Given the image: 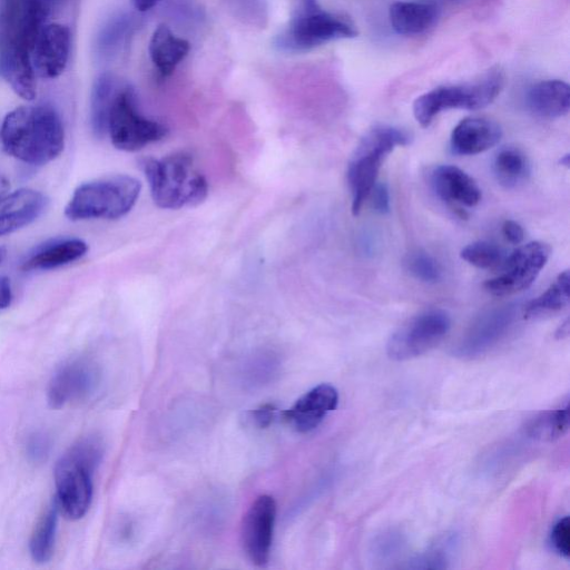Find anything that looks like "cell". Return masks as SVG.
Wrapping results in <instances>:
<instances>
[{
  "label": "cell",
  "instance_id": "obj_1",
  "mask_svg": "<svg viewBox=\"0 0 570 570\" xmlns=\"http://www.w3.org/2000/svg\"><path fill=\"white\" fill-rule=\"evenodd\" d=\"M3 149L32 166L56 159L65 147V129L50 106H21L10 111L0 128Z\"/></svg>",
  "mask_w": 570,
  "mask_h": 570
},
{
  "label": "cell",
  "instance_id": "obj_2",
  "mask_svg": "<svg viewBox=\"0 0 570 570\" xmlns=\"http://www.w3.org/2000/svg\"><path fill=\"white\" fill-rule=\"evenodd\" d=\"M141 167L149 183L154 203L165 209L200 204L208 194V183L186 153L163 158H145Z\"/></svg>",
  "mask_w": 570,
  "mask_h": 570
},
{
  "label": "cell",
  "instance_id": "obj_3",
  "mask_svg": "<svg viewBox=\"0 0 570 570\" xmlns=\"http://www.w3.org/2000/svg\"><path fill=\"white\" fill-rule=\"evenodd\" d=\"M104 454L102 442L87 436L72 444L55 466L56 501L70 520L81 519L92 500V474Z\"/></svg>",
  "mask_w": 570,
  "mask_h": 570
},
{
  "label": "cell",
  "instance_id": "obj_4",
  "mask_svg": "<svg viewBox=\"0 0 570 570\" xmlns=\"http://www.w3.org/2000/svg\"><path fill=\"white\" fill-rule=\"evenodd\" d=\"M141 184L128 175H114L78 186L65 208L71 220L117 219L135 206Z\"/></svg>",
  "mask_w": 570,
  "mask_h": 570
},
{
  "label": "cell",
  "instance_id": "obj_5",
  "mask_svg": "<svg viewBox=\"0 0 570 570\" xmlns=\"http://www.w3.org/2000/svg\"><path fill=\"white\" fill-rule=\"evenodd\" d=\"M411 136L402 128L376 125L361 139L348 163L347 181L352 195L351 210L354 216L361 208L376 183L382 163L399 146H406Z\"/></svg>",
  "mask_w": 570,
  "mask_h": 570
},
{
  "label": "cell",
  "instance_id": "obj_6",
  "mask_svg": "<svg viewBox=\"0 0 570 570\" xmlns=\"http://www.w3.org/2000/svg\"><path fill=\"white\" fill-rule=\"evenodd\" d=\"M356 36L357 30L352 22L324 10L317 0H296L292 19L276 36L274 45L282 51L299 52Z\"/></svg>",
  "mask_w": 570,
  "mask_h": 570
},
{
  "label": "cell",
  "instance_id": "obj_7",
  "mask_svg": "<svg viewBox=\"0 0 570 570\" xmlns=\"http://www.w3.org/2000/svg\"><path fill=\"white\" fill-rule=\"evenodd\" d=\"M503 85V71L495 67L473 82L436 87L414 100V118L422 127H428L444 110L484 108L499 96Z\"/></svg>",
  "mask_w": 570,
  "mask_h": 570
},
{
  "label": "cell",
  "instance_id": "obj_8",
  "mask_svg": "<svg viewBox=\"0 0 570 570\" xmlns=\"http://www.w3.org/2000/svg\"><path fill=\"white\" fill-rule=\"evenodd\" d=\"M167 131L166 126L139 112L134 90L124 85L108 116L106 135L111 144L124 151H137L163 139Z\"/></svg>",
  "mask_w": 570,
  "mask_h": 570
},
{
  "label": "cell",
  "instance_id": "obj_9",
  "mask_svg": "<svg viewBox=\"0 0 570 570\" xmlns=\"http://www.w3.org/2000/svg\"><path fill=\"white\" fill-rule=\"evenodd\" d=\"M451 317L446 311L430 308L423 311L403 325L389 338L386 353L394 361H406L435 347L449 333Z\"/></svg>",
  "mask_w": 570,
  "mask_h": 570
},
{
  "label": "cell",
  "instance_id": "obj_10",
  "mask_svg": "<svg viewBox=\"0 0 570 570\" xmlns=\"http://www.w3.org/2000/svg\"><path fill=\"white\" fill-rule=\"evenodd\" d=\"M51 0L0 1V51L23 49L31 52L32 45L45 26Z\"/></svg>",
  "mask_w": 570,
  "mask_h": 570
},
{
  "label": "cell",
  "instance_id": "obj_11",
  "mask_svg": "<svg viewBox=\"0 0 570 570\" xmlns=\"http://www.w3.org/2000/svg\"><path fill=\"white\" fill-rule=\"evenodd\" d=\"M551 248L543 242L518 247L504 263L503 273L488 279L483 287L494 296H507L528 288L546 266Z\"/></svg>",
  "mask_w": 570,
  "mask_h": 570
},
{
  "label": "cell",
  "instance_id": "obj_12",
  "mask_svg": "<svg viewBox=\"0 0 570 570\" xmlns=\"http://www.w3.org/2000/svg\"><path fill=\"white\" fill-rule=\"evenodd\" d=\"M517 315L515 304L500 305L482 312L453 346V355L475 358L488 353L508 334Z\"/></svg>",
  "mask_w": 570,
  "mask_h": 570
},
{
  "label": "cell",
  "instance_id": "obj_13",
  "mask_svg": "<svg viewBox=\"0 0 570 570\" xmlns=\"http://www.w3.org/2000/svg\"><path fill=\"white\" fill-rule=\"evenodd\" d=\"M99 383L100 372L96 363L87 358L69 360L55 372L49 382L48 403L52 409H61L82 401L96 392Z\"/></svg>",
  "mask_w": 570,
  "mask_h": 570
},
{
  "label": "cell",
  "instance_id": "obj_14",
  "mask_svg": "<svg viewBox=\"0 0 570 570\" xmlns=\"http://www.w3.org/2000/svg\"><path fill=\"white\" fill-rule=\"evenodd\" d=\"M275 517V500L267 494L257 497L244 515L242 544L247 558L255 566L264 567L268 562Z\"/></svg>",
  "mask_w": 570,
  "mask_h": 570
},
{
  "label": "cell",
  "instance_id": "obj_15",
  "mask_svg": "<svg viewBox=\"0 0 570 570\" xmlns=\"http://www.w3.org/2000/svg\"><path fill=\"white\" fill-rule=\"evenodd\" d=\"M69 51V29L59 23L45 24L30 52L36 75L46 79L61 75L67 66Z\"/></svg>",
  "mask_w": 570,
  "mask_h": 570
},
{
  "label": "cell",
  "instance_id": "obj_16",
  "mask_svg": "<svg viewBox=\"0 0 570 570\" xmlns=\"http://www.w3.org/2000/svg\"><path fill=\"white\" fill-rule=\"evenodd\" d=\"M337 403V390L331 384L322 383L302 395L289 409L281 412V416L296 431L306 433L317 428L336 409Z\"/></svg>",
  "mask_w": 570,
  "mask_h": 570
},
{
  "label": "cell",
  "instance_id": "obj_17",
  "mask_svg": "<svg viewBox=\"0 0 570 570\" xmlns=\"http://www.w3.org/2000/svg\"><path fill=\"white\" fill-rule=\"evenodd\" d=\"M47 205V197L30 188L0 195V236L28 226L42 215Z\"/></svg>",
  "mask_w": 570,
  "mask_h": 570
},
{
  "label": "cell",
  "instance_id": "obj_18",
  "mask_svg": "<svg viewBox=\"0 0 570 570\" xmlns=\"http://www.w3.org/2000/svg\"><path fill=\"white\" fill-rule=\"evenodd\" d=\"M430 185L439 198L448 204L473 207L481 199L475 180L453 165H439L429 175Z\"/></svg>",
  "mask_w": 570,
  "mask_h": 570
},
{
  "label": "cell",
  "instance_id": "obj_19",
  "mask_svg": "<svg viewBox=\"0 0 570 570\" xmlns=\"http://www.w3.org/2000/svg\"><path fill=\"white\" fill-rule=\"evenodd\" d=\"M501 136V127L494 120L483 117H469L462 119L453 128L450 148L455 155H476L495 146Z\"/></svg>",
  "mask_w": 570,
  "mask_h": 570
},
{
  "label": "cell",
  "instance_id": "obj_20",
  "mask_svg": "<svg viewBox=\"0 0 570 570\" xmlns=\"http://www.w3.org/2000/svg\"><path fill=\"white\" fill-rule=\"evenodd\" d=\"M88 250L77 237H56L36 246L22 261L23 271H49L80 259Z\"/></svg>",
  "mask_w": 570,
  "mask_h": 570
},
{
  "label": "cell",
  "instance_id": "obj_21",
  "mask_svg": "<svg viewBox=\"0 0 570 570\" xmlns=\"http://www.w3.org/2000/svg\"><path fill=\"white\" fill-rule=\"evenodd\" d=\"M525 104L532 114L541 118L562 117L570 108V87L559 79L539 81L528 89Z\"/></svg>",
  "mask_w": 570,
  "mask_h": 570
},
{
  "label": "cell",
  "instance_id": "obj_22",
  "mask_svg": "<svg viewBox=\"0 0 570 570\" xmlns=\"http://www.w3.org/2000/svg\"><path fill=\"white\" fill-rule=\"evenodd\" d=\"M0 73L21 98L32 100L36 97L37 75L30 51L14 48L1 50Z\"/></svg>",
  "mask_w": 570,
  "mask_h": 570
},
{
  "label": "cell",
  "instance_id": "obj_23",
  "mask_svg": "<svg viewBox=\"0 0 570 570\" xmlns=\"http://www.w3.org/2000/svg\"><path fill=\"white\" fill-rule=\"evenodd\" d=\"M438 17L432 3L397 1L389 9L390 23L399 35L413 36L426 31Z\"/></svg>",
  "mask_w": 570,
  "mask_h": 570
},
{
  "label": "cell",
  "instance_id": "obj_24",
  "mask_svg": "<svg viewBox=\"0 0 570 570\" xmlns=\"http://www.w3.org/2000/svg\"><path fill=\"white\" fill-rule=\"evenodd\" d=\"M189 49V42L173 33L166 24H159L155 29L149 42L150 59L164 77L175 70Z\"/></svg>",
  "mask_w": 570,
  "mask_h": 570
},
{
  "label": "cell",
  "instance_id": "obj_25",
  "mask_svg": "<svg viewBox=\"0 0 570 570\" xmlns=\"http://www.w3.org/2000/svg\"><path fill=\"white\" fill-rule=\"evenodd\" d=\"M122 86L114 75L108 72L101 73L94 82L90 97V124L94 134L99 138L107 134L109 111Z\"/></svg>",
  "mask_w": 570,
  "mask_h": 570
},
{
  "label": "cell",
  "instance_id": "obj_26",
  "mask_svg": "<svg viewBox=\"0 0 570 570\" xmlns=\"http://www.w3.org/2000/svg\"><path fill=\"white\" fill-rule=\"evenodd\" d=\"M138 26V20L130 13H119L110 18L97 36V52L105 59L115 58L128 43Z\"/></svg>",
  "mask_w": 570,
  "mask_h": 570
},
{
  "label": "cell",
  "instance_id": "obj_27",
  "mask_svg": "<svg viewBox=\"0 0 570 570\" xmlns=\"http://www.w3.org/2000/svg\"><path fill=\"white\" fill-rule=\"evenodd\" d=\"M493 173L498 183L505 188H515L523 184L531 173V166L524 153L512 146L501 148L493 159Z\"/></svg>",
  "mask_w": 570,
  "mask_h": 570
},
{
  "label": "cell",
  "instance_id": "obj_28",
  "mask_svg": "<svg viewBox=\"0 0 570 570\" xmlns=\"http://www.w3.org/2000/svg\"><path fill=\"white\" fill-rule=\"evenodd\" d=\"M59 507L55 500L39 518L29 541V552L36 563L48 562L55 549Z\"/></svg>",
  "mask_w": 570,
  "mask_h": 570
},
{
  "label": "cell",
  "instance_id": "obj_29",
  "mask_svg": "<svg viewBox=\"0 0 570 570\" xmlns=\"http://www.w3.org/2000/svg\"><path fill=\"white\" fill-rule=\"evenodd\" d=\"M570 273L564 271L539 296L524 306V317L531 318L558 312L569 303Z\"/></svg>",
  "mask_w": 570,
  "mask_h": 570
},
{
  "label": "cell",
  "instance_id": "obj_30",
  "mask_svg": "<svg viewBox=\"0 0 570 570\" xmlns=\"http://www.w3.org/2000/svg\"><path fill=\"white\" fill-rule=\"evenodd\" d=\"M569 430V406L549 410L532 417L525 425L529 438L540 442H552Z\"/></svg>",
  "mask_w": 570,
  "mask_h": 570
},
{
  "label": "cell",
  "instance_id": "obj_31",
  "mask_svg": "<svg viewBox=\"0 0 570 570\" xmlns=\"http://www.w3.org/2000/svg\"><path fill=\"white\" fill-rule=\"evenodd\" d=\"M404 266L410 275L423 283L434 284L442 277V269L438 261L421 249L409 253L404 258Z\"/></svg>",
  "mask_w": 570,
  "mask_h": 570
},
{
  "label": "cell",
  "instance_id": "obj_32",
  "mask_svg": "<svg viewBox=\"0 0 570 570\" xmlns=\"http://www.w3.org/2000/svg\"><path fill=\"white\" fill-rule=\"evenodd\" d=\"M460 256L478 268H491L500 263L502 253L491 242L476 240L462 248Z\"/></svg>",
  "mask_w": 570,
  "mask_h": 570
},
{
  "label": "cell",
  "instance_id": "obj_33",
  "mask_svg": "<svg viewBox=\"0 0 570 570\" xmlns=\"http://www.w3.org/2000/svg\"><path fill=\"white\" fill-rule=\"evenodd\" d=\"M232 13L244 23L264 27L267 21L265 0H224Z\"/></svg>",
  "mask_w": 570,
  "mask_h": 570
},
{
  "label": "cell",
  "instance_id": "obj_34",
  "mask_svg": "<svg viewBox=\"0 0 570 570\" xmlns=\"http://www.w3.org/2000/svg\"><path fill=\"white\" fill-rule=\"evenodd\" d=\"M453 540L445 539L432 546L426 552L417 557L411 566L421 569H442L448 567L453 550Z\"/></svg>",
  "mask_w": 570,
  "mask_h": 570
},
{
  "label": "cell",
  "instance_id": "obj_35",
  "mask_svg": "<svg viewBox=\"0 0 570 570\" xmlns=\"http://www.w3.org/2000/svg\"><path fill=\"white\" fill-rule=\"evenodd\" d=\"M51 449L50 438L43 432L31 433L26 442V454L33 463L47 460Z\"/></svg>",
  "mask_w": 570,
  "mask_h": 570
},
{
  "label": "cell",
  "instance_id": "obj_36",
  "mask_svg": "<svg viewBox=\"0 0 570 570\" xmlns=\"http://www.w3.org/2000/svg\"><path fill=\"white\" fill-rule=\"evenodd\" d=\"M551 544L564 559L570 556V522L568 517L558 520L551 530Z\"/></svg>",
  "mask_w": 570,
  "mask_h": 570
},
{
  "label": "cell",
  "instance_id": "obj_37",
  "mask_svg": "<svg viewBox=\"0 0 570 570\" xmlns=\"http://www.w3.org/2000/svg\"><path fill=\"white\" fill-rule=\"evenodd\" d=\"M368 197H371V206L377 214L385 215L390 212V191L385 183L376 181Z\"/></svg>",
  "mask_w": 570,
  "mask_h": 570
},
{
  "label": "cell",
  "instance_id": "obj_38",
  "mask_svg": "<svg viewBox=\"0 0 570 570\" xmlns=\"http://www.w3.org/2000/svg\"><path fill=\"white\" fill-rule=\"evenodd\" d=\"M269 355L267 356H259V358L257 360H254L249 363V368H248V376L250 377V382H254V381H259L262 382V380L265 377V376H269V374L273 372L274 370V361L273 358L268 357Z\"/></svg>",
  "mask_w": 570,
  "mask_h": 570
},
{
  "label": "cell",
  "instance_id": "obj_39",
  "mask_svg": "<svg viewBox=\"0 0 570 570\" xmlns=\"http://www.w3.org/2000/svg\"><path fill=\"white\" fill-rule=\"evenodd\" d=\"M277 409L272 404L262 405L250 413L253 423L261 429L269 426L277 417Z\"/></svg>",
  "mask_w": 570,
  "mask_h": 570
},
{
  "label": "cell",
  "instance_id": "obj_40",
  "mask_svg": "<svg viewBox=\"0 0 570 570\" xmlns=\"http://www.w3.org/2000/svg\"><path fill=\"white\" fill-rule=\"evenodd\" d=\"M502 234L508 242L519 245L524 238V230L522 226L511 219L504 220L502 225Z\"/></svg>",
  "mask_w": 570,
  "mask_h": 570
},
{
  "label": "cell",
  "instance_id": "obj_41",
  "mask_svg": "<svg viewBox=\"0 0 570 570\" xmlns=\"http://www.w3.org/2000/svg\"><path fill=\"white\" fill-rule=\"evenodd\" d=\"M401 542L400 538H395V535H390L382 538L379 542V552L383 557L394 554L399 543Z\"/></svg>",
  "mask_w": 570,
  "mask_h": 570
},
{
  "label": "cell",
  "instance_id": "obj_42",
  "mask_svg": "<svg viewBox=\"0 0 570 570\" xmlns=\"http://www.w3.org/2000/svg\"><path fill=\"white\" fill-rule=\"evenodd\" d=\"M12 301V291L7 277L0 276V311L7 308Z\"/></svg>",
  "mask_w": 570,
  "mask_h": 570
},
{
  "label": "cell",
  "instance_id": "obj_43",
  "mask_svg": "<svg viewBox=\"0 0 570 570\" xmlns=\"http://www.w3.org/2000/svg\"><path fill=\"white\" fill-rule=\"evenodd\" d=\"M136 9L146 11L157 4L160 0H131Z\"/></svg>",
  "mask_w": 570,
  "mask_h": 570
},
{
  "label": "cell",
  "instance_id": "obj_44",
  "mask_svg": "<svg viewBox=\"0 0 570 570\" xmlns=\"http://www.w3.org/2000/svg\"><path fill=\"white\" fill-rule=\"evenodd\" d=\"M7 188H8V183L4 179V177L2 175H0V195L6 194L7 193Z\"/></svg>",
  "mask_w": 570,
  "mask_h": 570
},
{
  "label": "cell",
  "instance_id": "obj_45",
  "mask_svg": "<svg viewBox=\"0 0 570 570\" xmlns=\"http://www.w3.org/2000/svg\"><path fill=\"white\" fill-rule=\"evenodd\" d=\"M568 330H569V322H568V320H566V322L559 328L560 336L562 337V336L567 335L568 334Z\"/></svg>",
  "mask_w": 570,
  "mask_h": 570
},
{
  "label": "cell",
  "instance_id": "obj_46",
  "mask_svg": "<svg viewBox=\"0 0 570 570\" xmlns=\"http://www.w3.org/2000/svg\"><path fill=\"white\" fill-rule=\"evenodd\" d=\"M560 164H561L562 166L569 167V154H567V155H564V156H562V157H561V159H560Z\"/></svg>",
  "mask_w": 570,
  "mask_h": 570
},
{
  "label": "cell",
  "instance_id": "obj_47",
  "mask_svg": "<svg viewBox=\"0 0 570 570\" xmlns=\"http://www.w3.org/2000/svg\"><path fill=\"white\" fill-rule=\"evenodd\" d=\"M6 256V249L0 247V263L4 259Z\"/></svg>",
  "mask_w": 570,
  "mask_h": 570
}]
</instances>
